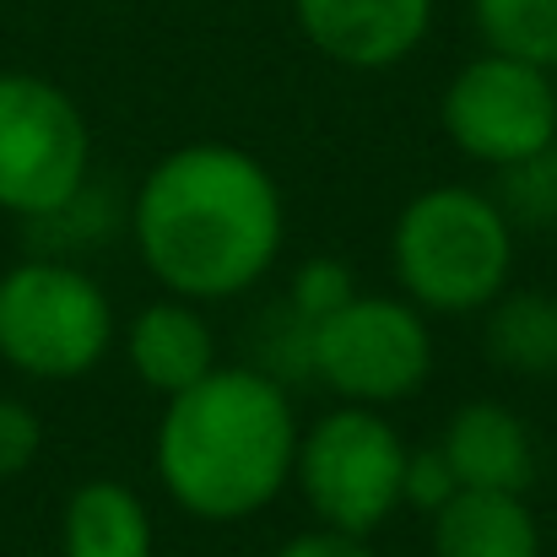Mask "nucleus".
Wrapping results in <instances>:
<instances>
[{"label":"nucleus","instance_id":"obj_4","mask_svg":"<svg viewBox=\"0 0 557 557\" xmlns=\"http://www.w3.org/2000/svg\"><path fill=\"white\" fill-rule=\"evenodd\" d=\"M114 347L109 293L71 260L33 255L0 271V363L27 379H82Z\"/></svg>","mask_w":557,"mask_h":557},{"label":"nucleus","instance_id":"obj_2","mask_svg":"<svg viewBox=\"0 0 557 557\" xmlns=\"http://www.w3.org/2000/svg\"><path fill=\"white\" fill-rule=\"evenodd\" d=\"M298 433L293 395L276 373L216 363L163 406L152 444L163 493L189 520L238 525L287 493Z\"/></svg>","mask_w":557,"mask_h":557},{"label":"nucleus","instance_id":"obj_16","mask_svg":"<svg viewBox=\"0 0 557 557\" xmlns=\"http://www.w3.org/2000/svg\"><path fill=\"white\" fill-rule=\"evenodd\" d=\"M498 185L487 189L509 227H557V147L536 152V158H520L509 169H493Z\"/></svg>","mask_w":557,"mask_h":557},{"label":"nucleus","instance_id":"obj_9","mask_svg":"<svg viewBox=\"0 0 557 557\" xmlns=\"http://www.w3.org/2000/svg\"><path fill=\"white\" fill-rule=\"evenodd\" d=\"M433 5L438 0H293V16L325 60L347 71H389L422 49Z\"/></svg>","mask_w":557,"mask_h":557},{"label":"nucleus","instance_id":"obj_10","mask_svg":"<svg viewBox=\"0 0 557 557\" xmlns=\"http://www.w3.org/2000/svg\"><path fill=\"white\" fill-rule=\"evenodd\" d=\"M438 455L449 460L460 487L482 493H525L536 482V438L525 417L504 400H466L449 411Z\"/></svg>","mask_w":557,"mask_h":557},{"label":"nucleus","instance_id":"obj_1","mask_svg":"<svg viewBox=\"0 0 557 557\" xmlns=\"http://www.w3.org/2000/svg\"><path fill=\"white\" fill-rule=\"evenodd\" d=\"M131 238L163 293L227 304L260 287L282 260V185L249 147L189 141L147 169L131 200Z\"/></svg>","mask_w":557,"mask_h":557},{"label":"nucleus","instance_id":"obj_14","mask_svg":"<svg viewBox=\"0 0 557 557\" xmlns=\"http://www.w3.org/2000/svg\"><path fill=\"white\" fill-rule=\"evenodd\" d=\"M487 363L520 379H547L557 369V298L536 287H504L482 309Z\"/></svg>","mask_w":557,"mask_h":557},{"label":"nucleus","instance_id":"obj_8","mask_svg":"<svg viewBox=\"0 0 557 557\" xmlns=\"http://www.w3.org/2000/svg\"><path fill=\"white\" fill-rule=\"evenodd\" d=\"M438 125L449 147L482 169L536 158L557 147V71L482 49L449 76L438 98Z\"/></svg>","mask_w":557,"mask_h":557},{"label":"nucleus","instance_id":"obj_6","mask_svg":"<svg viewBox=\"0 0 557 557\" xmlns=\"http://www.w3.org/2000/svg\"><path fill=\"white\" fill-rule=\"evenodd\" d=\"M92 174L82 103L33 71H0V211L44 222L65 211Z\"/></svg>","mask_w":557,"mask_h":557},{"label":"nucleus","instance_id":"obj_17","mask_svg":"<svg viewBox=\"0 0 557 557\" xmlns=\"http://www.w3.org/2000/svg\"><path fill=\"white\" fill-rule=\"evenodd\" d=\"M352 293H358L352 265H342V260H331V255H314V260H304V265L293 271L287 309H293L304 325H314V320H325L331 309H342Z\"/></svg>","mask_w":557,"mask_h":557},{"label":"nucleus","instance_id":"obj_5","mask_svg":"<svg viewBox=\"0 0 557 557\" xmlns=\"http://www.w3.org/2000/svg\"><path fill=\"white\" fill-rule=\"evenodd\" d=\"M406 438L373 406H336L298 433L293 482L320 525L373 536L406 509Z\"/></svg>","mask_w":557,"mask_h":557},{"label":"nucleus","instance_id":"obj_11","mask_svg":"<svg viewBox=\"0 0 557 557\" xmlns=\"http://www.w3.org/2000/svg\"><path fill=\"white\" fill-rule=\"evenodd\" d=\"M200 309L206 304L169 293V298H152L147 309H136V320L125 325V363L163 400L185 395L189 384H200L216 369V331Z\"/></svg>","mask_w":557,"mask_h":557},{"label":"nucleus","instance_id":"obj_12","mask_svg":"<svg viewBox=\"0 0 557 557\" xmlns=\"http://www.w3.org/2000/svg\"><path fill=\"white\" fill-rule=\"evenodd\" d=\"M433 557H542V525L525 493L460 487L433 509Z\"/></svg>","mask_w":557,"mask_h":557},{"label":"nucleus","instance_id":"obj_18","mask_svg":"<svg viewBox=\"0 0 557 557\" xmlns=\"http://www.w3.org/2000/svg\"><path fill=\"white\" fill-rule=\"evenodd\" d=\"M38 449H44L38 411L27 400H16V395H0V482L22 476L38 460Z\"/></svg>","mask_w":557,"mask_h":557},{"label":"nucleus","instance_id":"obj_3","mask_svg":"<svg viewBox=\"0 0 557 557\" xmlns=\"http://www.w3.org/2000/svg\"><path fill=\"white\" fill-rule=\"evenodd\" d=\"M389 271L422 314H482L515 276V227L476 185L417 189L389 227Z\"/></svg>","mask_w":557,"mask_h":557},{"label":"nucleus","instance_id":"obj_13","mask_svg":"<svg viewBox=\"0 0 557 557\" xmlns=\"http://www.w3.org/2000/svg\"><path fill=\"white\" fill-rule=\"evenodd\" d=\"M158 525L136 487L98 476L65 498L60 515V557H152Z\"/></svg>","mask_w":557,"mask_h":557},{"label":"nucleus","instance_id":"obj_19","mask_svg":"<svg viewBox=\"0 0 557 557\" xmlns=\"http://www.w3.org/2000/svg\"><path fill=\"white\" fill-rule=\"evenodd\" d=\"M460 493V482H455V471H449V460L438 455V444L433 449H411V460H406V504H417V509H444L449 498Z\"/></svg>","mask_w":557,"mask_h":557},{"label":"nucleus","instance_id":"obj_15","mask_svg":"<svg viewBox=\"0 0 557 557\" xmlns=\"http://www.w3.org/2000/svg\"><path fill=\"white\" fill-rule=\"evenodd\" d=\"M471 16L493 54L557 71V0H471Z\"/></svg>","mask_w":557,"mask_h":557},{"label":"nucleus","instance_id":"obj_20","mask_svg":"<svg viewBox=\"0 0 557 557\" xmlns=\"http://www.w3.org/2000/svg\"><path fill=\"white\" fill-rule=\"evenodd\" d=\"M276 557H373L369 536H358V531H336V525H314V531H298V536H287Z\"/></svg>","mask_w":557,"mask_h":557},{"label":"nucleus","instance_id":"obj_7","mask_svg":"<svg viewBox=\"0 0 557 557\" xmlns=\"http://www.w3.org/2000/svg\"><path fill=\"white\" fill-rule=\"evenodd\" d=\"M309 373L342 395V406H395L433 373V331L400 293H352L342 309L309 325Z\"/></svg>","mask_w":557,"mask_h":557}]
</instances>
